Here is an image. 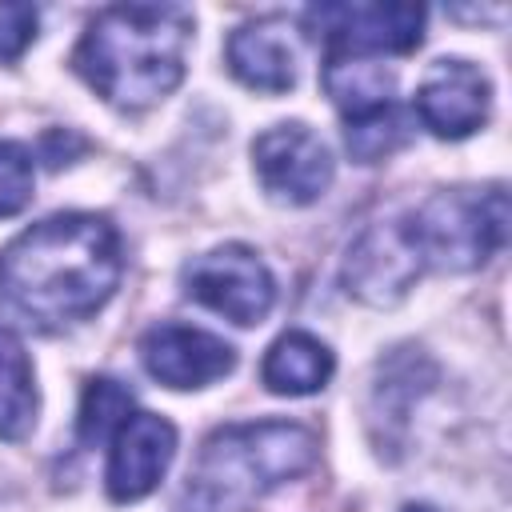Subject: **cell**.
<instances>
[{
  "label": "cell",
  "mask_w": 512,
  "mask_h": 512,
  "mask_svg": "<svg viewBox=\"0 0 512 512\" xmlns=\"http://www.w3.org/2000/svg\"><path fill=\"white\" fill-rule=\"evenodd\" d=\"M308 24L328 40V52L340 56L412 52L424 40L420 4H324L308 8Z\"/></svg>",
  "instance_id": "obj_7"
},
{
  "label": "cell",
  "mask_w": 512,
  "mask_h": 512,
  "mask_svg": "<svg viewBox=\"0 0 512 512\" xmlns=\"http://www.w3.org/2000/svg\"><path fill=\"white\" fill-rule=\"evenodd\" d=\"M228 68L256 92H288L296 84L300 40L288 16H260L228 36Z\"/></svg>",
  "instance_id": "obj_12"
},
{
  "label": "cell",
  "mask_w": 512,
  "mask_h": 512,
  "mask_svg": "<svg viewBox=\"0 0 512 512\" xmlns=\"http://www.w3.org/2000/svg\"><path fill=\"white\" fill-rule=\"evenodd\" d=\"M176 456V428L156 412H132L116 436L108 456V496L116 504L144 500L168 472Z\"/></svg>",
  "instance_id": "obj_11"
},
{
  "label": "cell",
  "mask_w": 512,
  "mask_h": 512,
  "mask_svg": "<svg viewBox=\"0 0 512 512\" xmlns=\"http://www.w3.org/2000/svg\"><path fill=\"white\" fill-rule=\"evenodd\" d=\"M36 36L32 4H0V60H16Z\"/></svg>",
  "instance_id": "obj_19"
},
{
  "label": "cell",
  "mask_w": 512,
  "mask_h": 512,
  "mask_svg": "<svg viewBox=\"0 0 512 512\" xmlns=\"http://www.w3.org/2000/svg\"><path fill=\"white\" fill-rule=\"evenodd\" d=\"M32 184H36L32 152L16 140H0V220L28 208Z\"/></svg>",
  "instance_id": "obj_18"
},
{
  "label": "cell",
  "mask_w": 512,
  "mask_h": 512,
  "mask_svg": "<svg viewBox=\"0 0 512 512\" xmlns=\"http://www.w3.org/2000/svg\"><path fill=\"white\" fill-rule=\"evenodd\" d=\"M316 460V436L288 420L232 424L204 440L188 492L204 508H232L300 476Z\"/></svg>",
  "instance_id": "obj_3"
},
{
  "label": "cell",
  "mask_w": 512,
  "mask_h": 512,
  "mask_svg": "<svg viewBox=\"0 0 512 512\" xmlns=\"http://www.w3.org/2000/svg\"><path fill=\"white\" fill-rule=\"evenodd\" d=\"M404 512H436V508H432V504H408Z\"/></svg>",
  "instance_id": "obj_20"
},
{
  "label": "cell",
  "mask_w": 512,
  "mask_h": 512,
  "mask_svg": "<svg viewBox=\"0 0 512 512\" xmlns=\"http://www.w3.org/2000/svg\"><path fill=\"white\" fill-rule=\"evenodd\" d=\"M140 360L168 388H204L232 372L236 352L204 328L156 324L140 336Z\"/></svg>",
  "instance_id": "obj_10"
},
{
  "label": "cell",
  "mask_w": 512,
  "mask_h": 512,
  "mask_svg": "<svg viewBox=\"0 0 512 512\" xmlns=\"http://www.w3.org/2000/svg\"><path fill=\"white\" fill-rule=\"evenodd\" d=\"M320 76H324V92H328L332 104L344 112V120L392 104V72H384V68L372 64L368 56H340V52H328Z\"/></svg>",
  "instance_id": "obj_14"
},
{
  "label": "cell",
  "mask_w": 512,
  "mask_h": 512,
  "mask_svg": "<svg viewBox=\"0 0 512 512\" xmlns=\"http://www.w3.org/2000/svg\"><path fill=\"white\" fill-rule=\"evenodd\" d=\"M408 232L420 248L424 268L432 264L444 272H468L504 248L508 192L504 188L436 192L408 216Z\"/></svg>",
  "instance_id": "obj_4"
},
{
  "label": "cell",
  "mask_w": 512,
  "mask_h": 512,
  "mask_svg": "<svg viewBox=\"0 0 512 512\" xmlns=\"http://www.w3.org/2000/svg\"><path fill=\"white\" fill-rule=\"evenodd\" d=\"M420 272H424V260L408 232V220H384L364 228L344 256L348 292L372 308L396 304L416 284Z\"/></svg>",
  "instance_id": "obj_6"
},
{
  "label": "cell",
  "mask_w": 512,
  "mask_h": 512,
  "mask_svg": "<svg viewBox=\"0 0 512 512\" xmlns=\"http://www.w3.org/2000/svg\"><path fill=\"white\" fill-rule=\"evenodd\" d=\"M184 292L240 328L260 324L276 300L268 264L244 244H224L196 256L184 268Z\"/></svg>",
  "instance_id": "obj_5"
},
{
  "label": "cell",
  "mask_w": 512,
  "mask_h": 512,
  "mask_svg": "<svg viewBox=\"0 0 512 512\" xmlns=\"http://www.w3.org/2000/svg\"><path fill=\"white\" fill-rule=\"evenodd\" d=\"M252 164L276 200L312 204L332 184V156L316 132L304 124H272L252 140Z\"/></svg>",
  "instance_id": "obj_8"
},
{
  "label": "cell",
  "mask_w": 512,
  "mask_h": 512,
  "mask_svg": "<svg viewBox=\"0 0 512 512\" xmlns=\"http://www.w3.org/2000/svg\"><path fill=\"white\" fill-rule=\"evenodd\" d=\"M492 84L468 60H436L416 88V116L428 132L460 140L488 120Z\"/></svg>",
  "instance_id": "obj_9"
},
{
  "label": "cell",
  "mask_w": 512,
  "mask_h": 512,
  "mask_svg": "<svg viewBox=\"0 0 512 512\" xmlns=\"http://www.w3.org/2000/svg\"><path fill=\"white\" fill-rule=\"evenodd\" d=\"M132 408V392L108 376H92L84 384V400H80V416H76V436L80 444H100L108 436H116V428L128 420Z\"/></svg>",
  "instance_id": "obj_17"
},
{
  "label": "cell",
  "mask_w": 512,
  "mask_h": 512,
  "mask_svg": "<svg viewBox=\"0 0 512 512\" xmlns=\"http://www.w3.org/2000/svg\"><path fill=\"white\" fill-rule=\"evenodd\" d=\"M192 16L180 4H112L80 36L72 64L120 112L164 100L184 76Z\"/></svg>",
  "instance_id": "obj_2"
},
{
  "label": "cell",
  "mask_w": 512,
  "mask_h": 512,
  "mask_svg": "<svg viewBox=\"0 0 512 512\" xmlns=\"http://www.w3.org/2000/svg\"><path fill=\"white\" fill-rule=\"evenodd\" d=\"M36 424V384L24 344L0 328V440H20Z\"/></svg>",
  "instance_id": "obj_15"
},
{
  "label": "cell",
  "mask_w": 512,
  "mask_h": 512,
  "mask_svg": "<svg viewBox=\"0 0 512 512\" xmlns=\"http://www.w3.org/2000/svg\"><path fill=\"white\" fill-rule=\"evenodd\" d=\"M332 368H336V360H332L328 344H320L312 332H284L264 352L260 380L276 396H308L328 384Z\"/></svg>",
  "instance_id": "obj_13"
},
{
  "label": "cell",
  "mask_w": 512,
  "mask_h": 512,
  "mask_svg": "<svg viewBox=\"0 0 512 512\" xmlns=\"http://www.w3.org/2000/svg\"><path fill=\"white\" fill-rule=\"evenodd\" d=\"M404 140H408V120H404V112L396 108V100L384 104V108H372V112H364V116H348V120H344V144H348V152H352L356 160H364V164L392 156Z\"/></svg>",
  "instance_id": "obj_16"
},
{
  "label": "cell",
  "mask_w": 512,
  "mask_h": 512,
  "mask_svg": "<svg viewBox=\"0 0 512 512\" xmlns=\"http://www.w3.org/2000/svg\"><path fill=\"white\" fill-rule=\"evenodd\" d=\"M120 280V236L108 216L60 212L0 252V296L40 328L92 316Z\"/></svg>",
  "instance_id": "obj_1"
}]
</instances>
